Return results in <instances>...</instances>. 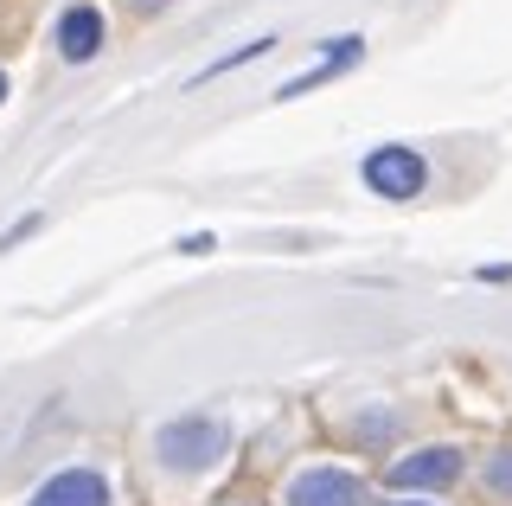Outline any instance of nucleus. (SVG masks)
I'll return each instance as SVG.
<instances>
[{
	"label": "nucleus",
	"instance_id": "f8f14e48",
	"mask_svg": "<svg viewBox=\"0 0 512 506\" xmlns=\"http://www.w3.org/2000/svg\"><path fill=\"white\" fill-rule=\"evenodd\" d=\"M474 282H512V263H480Z\"/></svg>",
	"mask_w": 512,
	"mask_h": 506
},
{
	"label": "nucleus",
	"instance_id": "9b49d317",
	"mask_svg": "<svg viewBox=\"0 0 512 506\" xmlns=\"http://www.w3.org/2000/svg\"><path fill=\"white\" fill-rule=\"evenodd\" d=\"M39 225H45V218H39V212H26V218H20V225H13V231H0V250H13V244H20V237H32Z\"/></svg>",
	"mask_w": 512,
	"mask_h": 506
},
{
	"label": "nucleus",
	"instance_id": "20e7f679",
	"mask_svg": "<svg viewBox=\"0 0 512 506\" xmlns=\"http://www.w3.org/2000/svg\"><path fill=\"white\" fill-rule=\"evenodd\" d=\"M20 506H116V481L96 462H64L45 481H32Z\"/></svg>",
	"mask_w": 512,
	"mask_h": 506
},
{
	"label": "nucleus",
	"instance_id": "2eb2a0df",
	"mask_svg": "<svg viewBox=\"0 0 512 506\" xmlns=\"http://www.w3.org/2000/svg\"><path fill=\"white\" fill-rule=\"evenodd\" d=\"M0 103H7V71H0Z\"/></svg>",
	"mask_w": 512,
	"mask_h": 506
},
{
	"label": "nucleus",
	"instance_id": "39448f33",
	"mask_svg": "<svg viewBox=\"0 0 512 506\" xmlns=\"http://www.w3.org/2000/svg\"><path fill=\"white\" fill-rule=\"evenodd\" d=\"M359 180L372 186L378 199H416L429 186V161L410 148V141H384V148H372L359 161Z\"/></svg>",
	"mask_w": 512,
	"mask_h": 506
},
{
	"label": "nucleus",
	"instance_id": "1a4fd4ad",
	"mask_svg": "<svg viewBox=\"0 0 512 506\" xmlns=\"http://www.w3.org/2000/svg\"><path fill=\"white\" fill-rule=\"evenodd\" d=\"M269 52H276V39H250V45H237V52H231V58H218V65L205 71V77H199V84H192V90H205V84H212V77L237 71V65H250V58H269Z\"/></svg>",
	"mask_w": 512,
	"mask_h": 506
},
{
	"label": "nucleus",
	"instance_id": "9d476101",
	"mask_svg": "<svg viewBox=\"0 0 512 506\" xmlns=\"http://www.w3.org/2000/svg\"><path fill=\"white\" fill-rule=\"evenodd\" d=\"M397 423H404V417H397V410H384V417H359L352 430H359V442H391Z\"/></svg>",
	"mask_w": 512,
	"mask_h": 506
},
{
	"label": "nucleus",
	"instance_id": "0eeeda50",
	"mask_svg": "<svg viewBox=\"0 0 512 506\" xmlns=\"http://www.w3.org/2000/svg\"><path fill=\"white\" fill-rule=\"evenodd\" d=\"M359 58H365V39H359V33H340V39L327 45V58H320L314 71L288 77V84L276 90V103H295V97H308V90H320V84H333V77H340L346 65H359Z\"/></svg>",
	"mask_w": 512,
	"mask_h": 506
},
{
	"label": "nucleus",
	"instance_id": "423d86ee",
	"mask_svg": "<svg viewBox=\"0 0 512 506\" xmlns=\"http://www.w3.org/2000/svg\"><path fill=\"white\" fill-rule=\"evenodd\" d=\"M52 45H58L64 65H90V58H103V45H109L103 7H96V0H71V7L58 13V26H52Z\"/></svg>",
	"mask_w": 512,
	"mask_h": 506
},
{
	"label": "nucleus",
	"instance_id": "f03ea898",
	"mask_svg": "<svg viewBox=\"0 0 512 506\" xmlns=\"http://www.w3.org/2000/svg\"><path fill=\"white\" fill-rule=\"evenodd\" d=\"M474 474L468 462V442H416V449L391 455V468H384V487L391 494H423V500H448L461 481Z\"/></svg>",
	"mask_w": 512,
	"mask_h": 506
},
{
	"label": "nucleus",
	"instance_id": "6e6552de",
	"mask_svg": "<svg viewBox=\"0 0 512 506\" xmlns=\"http://www.w3.org/2000/svg\"><path fill=\"white\" fill-rule=\"evenodd\" d=\"M474 494L487 500V506H512V442H500V449H487L474 462Z\"/></svg>",
	"mask_w": 512,
	"mask_h": 506
},
{
	"label": "nucleus",
	"instance_id": "7ed1b4c3",
	"mask_svg": "<svg viewBox=\"0 0 512 506\" xmlns=\"http://www.w3.org/2000/svg\"><path fill=\"white\" fill-rule=\"evenodd\" d=\"M282 506H372V481L340 462H301L282 481Z\"/></svg>",
	"mask_w": 512,
	"mask_h": 506
},
{
	"label": "nucleus",
	"instance_id": "ddd939ff",
	"mask_svg": "<svg viewBox=\"0 0 512 506\" xmlns=\"http://www.w3.org/2000/svg\"><path fill=\"white\" fill-rule=\"evenodd\" d=\"M378 506H448V500H423V494H391V500H378Z\"/></svg>",
	"mask_w": 512,
	"mask_h": 506
},
{
	"label": "nucleus",
	"instance_id": "f257e3e1",
	"mask_svg": "<svg viewBox=\"0 0 512 506\" xmlns=\"http://www.w3.org/2000/svg\"><path fill=\"white\" fill-rule=\"evenodd\" d=\"M231 455V423L218 410H186V417H167L148 436V462L167 487H199L205 474L224 468Z\"/></svg>",
	"mask_w": 512,
	"mask_h": 506
},
{
	"label": "nucleus",
	"instance_id": "4468645a",
	"mask_svg": "<svg viewBox=\"0 0 512 506\" xmlns=\"http://www.w3.org/2000/svg\"><path fill=\"white\" fill-rule=\"evenodd\" d=\"M218 506H263V500H250V494H237V500H218Z\"/></svg>",
	"mask_w": 512,
	"mask_h": 506
}]
</instances>
